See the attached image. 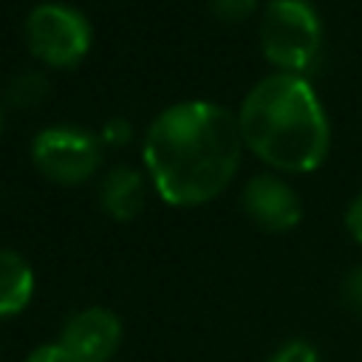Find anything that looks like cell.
I'll return each mask as SVG.
<instances>
[{
	"label": "cell",
	"mask_w": 362,
	"mask_h": 362,
	"mask_svg": "<svg viewBox=\"0 0 362 362\" xmlns=\"http://www.w3.org/2000/svg\"><path fill=\"white\" fill-rule=\"evenodd\" d=\"M238 127L243 147L283 173L317 170L331 144V124L311 82L274 71L255 82L240 102Z\"/></svg>",
	"instance_id": "obj_2"
},
{
	"label": "cell",
	"mask_w": 362,
	"mask_h": 362,
	"mask_svg": "<svg viewBox=\"0 0 362 362\" xmlns=\"http://www.w3.org/2000/svg\"><path fill=\"white\" fill-rule=\"evenodd\" d=\"M31 161L48 181L59 187H76L99 173L102 139L79 124H51L34 136Z\"/></svg>",
	"instance_id": "obj_5"
},
{
	"label": "cell",
	"mask_w": 362,
	"mask_h": 362,
	"mask_svg": "<svg viewBox=\"0 0 362 362\" xmlns=\"http://www.w3.org/2000/svg\"><path fill=\"white\" fill-rule=\"evenodd\" d=\"M345 226H348L351 238L362 243V192L348 204V209H345Z\"/></svg>",
	"instance_id": "obj_16"
},
{
	"label": "cell",
	"mask_w": 362,
	"mask_h": 362,
	"mask_svg": "<svg viewBox=\"0 0 362 362\" xmlns=\"http://www.w3.org/2000/svg\"><path fill=\"white\" fill-rule=\"evenodd\" d=\"M263 57L283 74H305L322 48V25L311 0H269L260 14Z\"/></svg>",
	"instance_id": "obj_3"
},
{
	"label": "cell",
	"mask_w": 362,
	"mask_h": 362,
	"mask_svg": "<svg viewBox=\"0 0 362 362\" xmlns=\"http://www.w3.org/2000/svg\"><path fill=\"white\" fill-rule=\"evenodd\" d=\"M240 153L238 116L204 99L164 107L141 144L147 175L170 206H201L221 195L240 167Z\"/></svg>",
	"instance_id": "obj_1"
},
{
	"label": "cell",
	"mask_w": 362,
	"mask_h": 362,
	"mask_svg": "<svg viewBox=\"0 0 362 362\" xmlns=\"http://www.w3.org/2000/svg\"><path fill=\"white\" fill-rule=\"evenodd\" d=\"M99 206L113 221H133L144 209V175L130 164H116L102 175Z\"/></svg>",
	"instance_id": "obj_8"
},
{
	"label": "cell",
	"mask_w": 362,
	"mask_h": 362,
	"mask_svg": "<svg viewBox=\"0 0 362 362\" xmlns=\"http://www.w3.org/2000/svg\"><path fill=\"white\" fill-rule=\"evenodd\" d=\"M51 90V82L42 71H20L8 79L6 85V102L17 110H28V107H37Z\"/></svg>",
	"instance_id": "obj_10"
},
{
	"label": "cell",
	"mask_w": 362,
	"mask_h": 362,
	"mask_svg": "<svg viewBox=\"0 0 362 362\" xmlns=\"http://www.w3.org/2000/svg\"><path fill=\"white\" fill-rule=\"evenodd\" d=\"M240 206L246 218L263 232H288L303 218L300 195L274 173H260L249 178L240 192Z\"/></svg>",
	"instance_id": "obj_7"
},
{
	"label": "cell",
	"mask_w": 362,
	"mask_h": 362,
	"mask_svg": "<svg viewBox=\"0 0 362 362\" xmlns=\"http://www.w3.org/2000/svg\"><path fill=\"white\" fill-rule=\"evenodd\" d=\"M57 342L71 362H110L122 345V322L110 308L90 305L65 320Z\"/></svg>",
	"instance_id": "obj_6"
},
{
	"label": "cell",
	"mask_w": 362,
	"mask_h": 362,
	"mask_svg": "<svg viewBox=\"0 0 362 362\" xmlns=\"http://www.w3.org/2000/svg\"><path fill=\"white\" fill-rule=\"evenodd\" d=\"M25 362H71V359L59 342H42L25 356Z\"/></svg>",
	"instance_id": "obj_14"
},
{
	"label": "cell",
	"mask_w": 362,
	"mask_h": 362,
	"mask_svg": "<svg viewBox=\"0 0 362 362\" xmlns=\"http://www.w3.org/2000/svg\"><path fill=\"white\" fill-rule=\"evenodd\" d=\"M257 8V0H209V11L221 23H240Z\"/></svg>",
	"instance_id": "obj_12"
},
{
	"label": "cell",
	"mask_w": 362,
	"mask_h": 362,
	"mask_svg": "<svg viewBox=\"0 0 362 362\" xmlns=\"http://www.w3.org/2000/svg\"><path fill=\"white\" fill-rule=\"evenodd\" d=\"M269 362H322V356L308 339H288L269 356Z\"/></svg>",
	"instance_id": "obj_11"
},
{
	"label": "cell",
	"mask_w": 362,
	"mask_h": 362,
	"mask_svg": "<svg viewBox=\"0 0 362 362\" xmlns=\"http://www.w3.org/2000/svg\"><path fill=\"white\" fill-rule=\"evenodd\" d=\"M28 51L48 68H74L90 51V23L68 3H40L23 23Z\"/></svg>",
	"instance_id": "obj_4"
},
{
	"label": "cell",
	"mask_w": 362,
	"mask_h": 362,
	"mask_svg": "<svg viewBox=\"0 0 362 362\" xmlns=\"http://www.w3.org/2000/svg\"><path fill=\"white\" fill-rule=\"evenodd\" d=\"M339 300L354 317L362 320V266H356L345 274V280L339 286Z\"/></svg>",
	"instance_id": "obj_13"
},
{
	"label": "cell",
	"mask_w": 362,
	"mask_h": 362,
	"mask_svg": "<svg viewBox=\"0 0 362 362\" xmlns=\"http://www.w3.org/2000/svg\"><path fill=\"white\" fill-rule=\"evenodd\" d=\"M102 144H124L130 141V124L124 119H110L105 127H102Z\"/></svg>",
	"instance_id": "obj_15"
},
{
	"label": "cell",
	"mask_w": 362,
	"mask_h": 362,
	"mask_svg": "<svg viewBox=\"0 0 362 362\" xmlns=\"http://www.w3.org/2000/svg\"><path fill=\"white\" fill-rule=\"evenodd\" d=\"M34 297V269L14 249H0V320L20 314Z\"/></svg>",
	"instance_id": "obj_9"
},
{
	"label": "cell",
	"mask_w": 362,
	"mask_h": 362,
	"mask_svg": "<svg viewBox=\"0 0 362 362\" xmlns=\"http://www.w3.org/2000/svg\"><path fill=\"white\" fill-rule=\"evenodd\" d=\"M3 124H6V113H3V105H0V133H3Z\"/></svg>",
	"instance_id": "obj_17"
}]
</instances>
